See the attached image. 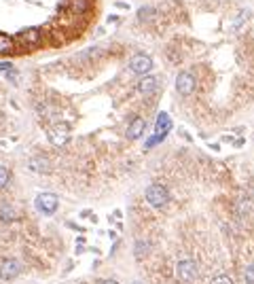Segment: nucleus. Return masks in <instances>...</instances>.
Masks as SVG:
<instances>
[{
	"label": "nucleus",
	"instance_id": "7ed1b4c3",
	"mask_svg": "<svg viewBox=\"0 0 254 284\" xmlns=\"http://www.w3.org/2000/svg\"><path fill=\"white\" fill-rule=\"evenodd\" d=\"M176 276L180 282L185 284H195L197 278H199V270H197V263L190 261V259H182L176 265Z\"/></svg>",
	"mask_w": 254,
	"mask_h": 284
},
{
	"label": "nucleus",
	"instance_id": "393cba45",
	"mask_svg": "<svg viewBox=\"0 0 254 284\" xmlns=\"http://www.w3.org/2000/svg\"><path fill=\"white\" fill-rule=\"evenodd\" d=\"M100 284H119V282L117 280H102Z\"/></svg>",
	"mask_w": 254,
	"mask_h": 284
},
{
	"label": "nucleus",
	"instance_id": "f257e3e1",
	"mask_svg": "<svg viewBox=\"0 0 254 284\" xmlns=\"http://www.w3.org/2000/svg\"><path fill=\"white\" fill-rule=\"evenodd\" d=\"M15 38V45H17V51L19 49H36L41 47L43 38H45V32L43 28H23L21 32H17Z\"/></svg>",
	"mask_w": 254,
	"mask_h": 284
},
{
	"label": "nucleus",
	"instance_id": "f3484780",
	"mask_svg": "<svg viewBox=\"0 0 254 284\" xmlns=\"http://www.w3.org/2000/svg\"><path fill=\"white\" fill-rule=\"evenodd\" d=\"M155 13H157V9H153V6H142V9L138 11V19L140 21H148V19L155 17Z\"/></svg>",
	"mask_w": 254,
	"mask_h": 284
},
{
	"label": "nucleus",
	"instance_id": "f03ea898",
	"mask_svg": "<svg viewBox=\"0 0 254 284\" xmlns=\"http://www.w3.org/2000/svg\"><path fill=\"white\" fill-rule=\"evenodd\" d=\"M144 197H146V202L153 208H165V206H168V202H170V191H168V187L155 183V185H150L146 189Z\"/></svg>",
	"mask_w": 254,
	"mask_h": 284
},
{
	"label": "nucleus",
	"instance_id": "9b49d317",
	"mask_svg": "<svg viewBox=\"0 0 254 284\" xmlns=\"http://www.w3.org/2000/svg\"><path fill=\"white\" fill-rule=\"evenodd\" d=\"M64 6H68L72 15H83V13L89 11L91 0H64V2H62V9H64Z\"/></svg>",
	"mask_w": 254,
	"mask_h": 284
},
{
	"label": "nucleus",
	"instance_id": "6e6552de",
	"mask_svg": "<svg viewBox=\"0 0 254 284\" xmlns=\"http://www.w3.org/2000/svg\"><path fill=\"white\" fill-rule=\"evenodd\" d=\"M49 140H51V144H55V146H64L70 140V128L66 123L53 125V128L49 130Z\"/></svg>",
	"mask_w": 254,
	"mask_h": 284
},
{
	"label": "nucleus",
	"instance_id": "2eb2a0df",
	"mask_svg": "<svg viewBox=\"0 0 254 284\" xmlns=\"http://www.w3.org/2000/svg\"><path fill=\"white\" fill-rule=\"evenodd\" d=\"M15 218H17L15 208L9 206V204H2V206H0V220H2V223H13Z\"/></svg>",
	"mask_w": 254,
	"mask_h": 284
},
{
	"label": "nucleus",
	"instance_id": "9d476101",
	"mask_svg": "<svg viewBox=\"0 0 254 284\" xmlns=\"http://www.w3.org/2000/svg\"><path fill=\"white\" fill-rule=\"evenodd\" d=\"M146 130V119H142V117H133V119L129 121V125H127V138L129 140H138L142 138V134H144Z\"/></svg>",
	"mask_w": 254,
	"mask_h": 284
},
{
	"label": "nucleus",
	"instance_id": "20e7f679",
	"mask_svg": "<svg viewBox=\"0 0 254 284\" xmlns=\"http://www.w3.org/2000/svg\"><path fill=\"white\" fill-rule=\"evenodd\" d=\"M34 206H36V210L38 212H43V214H47V216H51V214H55V210H58V206H60V197L55 195V193H38L36 195V200H34Z\"/></svg>",
	"mask_w": 254,
	"mask_h": 284
},
{
	"label": "nucleus",
	"instance_id": "1a4fd4ad",
	"mask_svg": "<svg viewBox=\"0 0 254 284\" xmlns=\"http://www.w3.org/2000/svg\"><path fill=\"white\" fill-rule=\"evenodd\" d=\"M176 91L180 96H190L195 91V76L190 72H180L176 78Z\"/></svg>",
	"mask_w": 254,
	"mask_h": 284
},
{
	"label": "nucleus",
	"instance_id": "423d86ee",
	"mask_svg": "<svg viewBox=\"0 0 254 284\" xmlns=\"http://www.w3.org/2000/svg\"><path fill=\"white\" fill-rule=\"evenodd\" d=\"M23 272V265L19 259H4L2 263H0V280H15L17 276Z\"/></svg>",
	"mask_w": 254,
	"mask_h": 284
},
{
	"label": "nucleus",
	"instance_id": "6ab92c4d",
	"mask_svg": "<svg viewBox=\"0 0 254 284\" xmlns=\"http://www.w3.org/2000/svg\"><path fill=\"white\" fill-rule=\"evenodd\" d=\"M210 284H233V280H231V276H214Z\"/></svg>",
	"mask_w": 254,
	"mask_h": 284
},
{
	"label": "nucleus",
	"instance_id": "a878e982",
	"mask_svg": "<svg viewBox=\"0 0 254 284\" xmlns=\"http://www.w3.org/2000/svg\"><path fill=\"white\" fill-rule=\"evenodd\" d=\"M131 284H142V282H131Z\"/></svg>",
	"mask_w": 254,
	"mask_h": 284
},
{
	"label": "nucleus",
	"instance_id": "4468645a",
	"mask_svg": "<svg viewBox=\"0 0 254 284\" xmlns=\"http://www.w3.org/2000/svg\"><path fill=\"white\" fill-rule=\"evenodd\" d=\"M17 51V45H15V38L6 32H0V55H11Z\"/></svg>",
	"mask_w": 254,
	"mask_h": 284
},
{
	"label": "nucleus",
	"instance_id": "5701e85b",
	"mask_svg": "<svg viewBox=\"0 0 254 284\" xmlns=\"http://www.w3.org/2000/svg\"><path fill=\"white\" fill-rule=\"evenodd\" d=\"M117 9H129V4H127V2H117Z\"/></svg>",
	"mask_w": 254,
	"mask_h": 284
},
{
	"label": "nucleus",
	"instance_id": "4be33fe9",
	"mask_svg": "<svg viewBox=\"0 0 254 284\" xmlns=\"http://www.w3.org/2000/svg\"><path fill=\"white\" fill-rule=\"evenodd\" d=\"M244 19H248V11H240V17H237V21H235V28H240Z\"/></svg>",
	"mask_w": 254,
	"mask_h": 284
},
{
	"label": "nucleus",
	"instance_id": "39448f33",
	"mask_svg": "<svg viewBox=\"0 0 254 284\" xmlns=\"http://www.w3.org/2000/svg\"><path fill=\"white\" fill-rule=\"evenodd\" d=\"M170 130H172V119H170V115H168V113H159L157 123H155V136L146 142V148H153L157 142H161L165 136H168Z\"/></svg>",
	"mask_w": 254,
	"mask_h": 284
},
{
	"label": "nucleus",
	"instance_id": "dca6fc26",
	"mask_svg": "<svg viewBox=\"0 0 254 284\" xmlns=\"http://www.w3.org/2000/svg\"><path fill=\"white\" fill-rule=\"evenodd\" d=\"M9 183H11V170L0 163V189L9 187Z\"/></svg>",
	"mask_w": 254,
	"mask_h": 284
},
{
	"label": "nucleus",
	"instance_id": "0eeeda50",
	"mask_svg": "<svg viewBox=\"0 0 254 284\" xmlns=\"http://www.w3.org/2000/svg\"><path fill=\"white\" fill-rule=\"evenodd\" d=\"M153 58L146 53H136L133 58L129 60V70L136 74H148L150 70H153Z\"/></svg>",
	"mask_w": 254,
	"mask_h": 284
},
{
	"label": "nucleus",
	"instance_id": "f8f14e48",
	"mask_svg": "<svg viewBox=\"0 0 254 284\" xmlns=\"http://www.w3.org/2000/svg\"><path fill=\"white\" fill-rule=\"evenodd\" d=\"M28 168L32 172H36V174H47V172H51V163L47 157H32L28 161Z\"/></svg>",
	"mask_w": 254,
	"mask_h": 284
},
{
	"label": "nucleus",
	"instance_id": "aec40b11",
	"mask_svg": "<svg viewBox=\"0 0 254 284\" xmlns=\"http://www.w3.org/2000/svg\"><path fill=\"white\" fill-rule=\"evenodd\" d=\"M244 280L248 282V284H254V263L248 265V267L244 270Z\"/></svg>",
	"mask_w": 254,
	"mask_h": 284
},
{
	"label": "nucleus",
	"instance_id": "412c9836",
	"mask_svg": "<svg viewBox=\"0 0 254 284\" xmlns=\"http://www.w3.org/2000/svg\"><path fill=\"white\" fill-rule=\"evenodd\" d=\"M9 70H13V62H0V72L6 74Z\"/></svg>",
	"mask_w": 254,
	"mask_h": 284
},
{
	"label": "nucleus",
	"instance_id": "a211bd4d",
	"mask_svg": "<svg viewBox=\"0 0 254 284\" xmlns=\"http://www.w3.org/2000/svg\"><path fill=\"white\" fill-rule=\"evenodd\" d=\"M148 248H150V242H146V240H138V242H136V250H133V252H136L138 259H142V257H144L146 252H148Z\"/></svg>",
	"mask_w": 254,
	"mask_h": 284
},
{
	"label": "nucleus",
	"instance_id": "b1692460",
	"mask_svg": "<svg viewBox=\"0 0 254 284\" xmlns=\"http://www.w3.org/2000/svg\"><path fill=\"white\" fill-rule=\"evenodd\" d=\"M117 21H119L117 15H110V17H108V23H117Z\"/></svg>",
	"mask_w": 254,
	"mask_h": 284
},
{
	"label": "nucleus",
	"instance_id": "ddd939ff",
	"mask_svg": "<svg viewBox=\"0 0 254 284\" xmlns=\"http://www.w3.org/2000/svg\"><path fill=\"white\" fill-rule=\"evenodd\" d=\"M157 87H159V78H157V76H146V74H144V78H142V81L138 83V91L144 93V96L155 93Z\"/></svg>",
	"mask_w": 254,
	"mask_h": 284
}]
</instances>
